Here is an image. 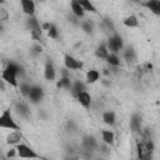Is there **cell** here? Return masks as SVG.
<instances>
[{
    "instance_id": "34",
    "label": "cell",
    "mask_w": 160,
    "mask_h": 160,
    "mask_svg": "<svg viewBox=\"0 0 160 160\" xmlns=\"http://www.w3.org/2000/svg\"><path fill=\"white\" fill-rule=\"evenodd\" d=\"M4 1H5V0H0V2H1V4H2V2H4Z\"/></svg>"
},
{
    "instance_id": "8",
    "label": "cell",
    "mask_w": 160,
    "mask_h": 160,
    "mask_svg": "<svg viewBox=\"0 0 160 160\" xmlns=\"http://www.w3.org/2000/svg\"><path fill=\"white\" fill-rule=\"evenodd\" d=\"M76 98H78L79 102H80L85 109H89V108H90V105H91V98H90V95H89L85 90L81 91V92H79V94L76 95Z\"/></svg>"
},
{
    "instance_id": "32",
    "label": "cell",
    "mask_w": 160,
    "mask_h": 160,
    "mask_svg": "<svg viewBox=\"0 0 160 160\" xmlns=\"http://www.w3.org/2000/svg\"><path fill=\"white\" fill-rule=\"evenodd\" d=\"M15 154H16V152H15V149H10V150L8 151V154H6V156H8V158H10V156H15Z\"/></svg>"
},
{
    "instance_id": "10",
    "label": "cell",
    "mask_w": 160,
    "mask_h": 160,
    "mask_svg": "<svg viewBox=\"0 0 160 160\" xmlns=\"http://www.w3.org/2000/svg\"><path fill=\"white\" fill-rule=\"evenodd\" d=\"M21 6H22V10L25 14L28 15H34L35 12V4L32 0H21Z\"/></svg>"
},
{
    "instance_id": "3",
    "label": "cell",
    "mask_w": 160,
    "mask_h": 160,
    "mask_svg": "<svg viewBox=\"0 0 160 160\" xmlns=\"http://www.w3.org/2000/svg\"><path fill=\"white\" fill-rule=\"evenodd\" d=\"M154 150V145L151 142V139L145 138L144 141L138 144V156L140 159H149L151 156V152Z\"/></svg>"
},
{
    "instance_id": "28",
    "label": "cell",
    "mask_w": 160,
    "mask_h": 160,
    "mask_svg": "<svg viewBox=\"0 0 160 160\" xmlns=\"http://www.w3.org/2000/svg\"><path fill=\"white\" fill-rule=\"evenodd\" d=\"M48 35L52 39H56L58 38V30H56V26L54 24H49V28H48Z\"/></svg>"
},
{
    "instance_id": "5",
    "label": "cell",
    "mask_w": 160,
    "mask_h": 160,
    "mask_svg": "<svg viewBox=\"0 0 160 160\" xmlns=\"http://www.w3.org/2000/svg\"><path fill=\"white\" fill-rule=\"evenodd\" d=\"M15 150L18 151V155H19L20 158H29V159H36V158H39L38 154H35V152H34L28 145H25V144H18V146H16Z\"/></svg>"
},
{
    "instance_id": "13",
    "label": "cell",
    "mask_w": 160,
    "mask_h": 160,
    "mask_svg": "<svg viewBox=\"0 0 160 160\" xmlns=\"http://www.w3.org/2000/svg\"><path fill=\"white\" fill-rule=\"evenodd\" d=\"M141 119H140V116L139 115H134L132 118H131V121H130V126H131V129L134 130V131H136V132H140L141 131Z\"/></svg>"
},
{
    "instance_id": "2",
    "label": "cell",
    "mask_w": 160,
    "mask_h": 160,
    "mask_svg": "<svg viewBox=\"0 0 160 160\" xmlns=\"http://www.w3.org/2000/svg\"><path fill=\"white\" fill-rule=\"evenodd\" d=\"M0 128L10 129V130H19V125L15 122L10 109L4 110V112L0 115Z\"/></svg>"
},
{
    "instance_id": "31",
    "label": "cell",
    "mask_w": 160,
    "mask_h": 160,
    "mask_svg": "<svg viewBox=\"0 0 160 160\" xmlns=\"http://www.w3.org/2000/svg\"><path fill=\"white\" fill-rule=\"evenodd\" d=\"M32 50H34L36 54H40V52L42 51V46H41V45H35V46L32 48Z\"/></svg>"
},
{
    "instance_id": "29",
    "label": "cell",
    "mask_w": 160,
    "mask_h": 160,
    "mask_svg": "<svg viewBox=\"0 0 160 160\" xmlns=\"http://www.w3.org/2000/svg\"><path fill=\"white\" fill-rule=\"evenodd\" d=\"M30 89H31V86L28 85V84H21V85H20V92H21L24 96H28V95H29Z\"/></svg>"
},
{
    "instance_id": "33",
    "label": "cell",
    "mask_w": 160,
    "mask_h": 160,
    "mask_svg": "<svg viewBox=\"0 0 160 160\" xmlns=\"http://www.w3.org/2000/svg\"><path fill=\"white\" fill-rule=\"evenodd\" d=\"M134 2H140V0H132Z\"/></svg>"
},
{
    "instance_id": "4",
    "label": "cell",
    "mask_w": 160,
    "mask_h": 160,
    "mask_svg": "<svg viewBox=\"0 0 160 160\" xmlns=\"http://www.w3.org/2000/svg\"><path fill=\"white\" fill-rule=\"evenodd\" d=\"M122 49V39L119 35H115L109 39L108 41V50H110L112 54L119 52Z\"/></svg>"
},
{
    "instance_id": "15",
    "label": "cell",
    "mask_w": 160,
    "mask_h": 160,
    "mask_svg": "<svg viewBox=\"0 0 160 160\" xmlns=\"http://www.w3.org/2000/svg\"><path fill=\"white\" fill-rule=\"evenodd\" d=\"M108 54H109V50H108V46H106L105 44L99 45V46L96 48V50H95V55H96L98 58H100V59H105V58L108 56Z\"/></svg>"
},
{
    "instance_id": "20",
    "label": "cell",
    "mask_w": 160,
    "mask_h": 160,
    "mask_svg": "<svg viewBox=\"0 0 160 160\" xmlns=\"http://www.w3.org/2000/svg\"><path fill=\"white\" fill-rule=\"evenodd\" d=\"M85 90V85L81 82V81H75L72 85H71V92H72V95H78L79 92H81V91H84Z\"/></svg>"
},
{
    "instance_id": "16",
    "label": "cell",
    "mask_w": 160,
    "mask_h": 160,
    "mask_svg": "<svg viewBox=\"0 0 160 160\" xmlns=\"http://www.w3.org/2000/svg\"><path fill=\"white\" fill-rule=\"evenodd\" d=\"M71 10H72L74 15H76L78 18H82L84 16V9L75 0H71Z\"/></svg>"
},
{
    "instance_id": "17",
    "label": "cell",
    "mask_w": 160,
    "mask_h": 160,
    "mask_svg": "<svg viewBox=\"0 0 160 160\" xmlns=\"http://www.w3.org/2000/svg\"><path fill=\"white\" fill-rule=\"evenodd\" d=\"M82 145H84L88 150H92V149L96 148V140H95L92 136H86V138H84V140H82Z\"/></svg>"
},
{
    "instance_id": "12",
    "label": "cell",
    "mask_w": 160,
    "mask_h": 160,
    "mask_svg": "<svg viewBox=\"0 0 160 160\" xmlns=\"http://www.w3.org/2000/svg\"><path fill=\"white\" fill-rule=\"evenodd\" d=\"M44 74H45V79L46 80H54L55 79V69H54V65L50 61H48L45 64Z\"/></svg>"
},
{
    "instance_id": "27",
    "label": "cell",
    "mask_w": 160,
    "mask_h": 160,
    "mask_svg": "<svg viewBox=\"0 0 160 160\" xmlns=\"http://www.w3.org/2000/svg\"><path fill=\"white\" fill-rule=\"evenodd\" d=\"M58 88H65V89H70L71 88V81L69 76H62L60 79V81H58Z\"/></svg>"
},
{
    "instance_id": "30",
    "label": "cell",
    "mask_w": 160,
    "mask_h": 160,
    "mask_svg": "<svg viewBox=\"0 0 160 160\" xmlns=\"http://www.w3.org/2000/svg\"><path fill=\"white\" fill-rule=\"evenodd\" d=\"M82 29H84L86 32H91L92 26H91V24H90V22H82Z\"/></svg>"
},
{
    "instance_id": "25",
    "label": "cell",
    "mask_w": 160,
    "mask_h": 160,
    "mask_svg": "<svg viewBox=\"0 0 160 160\" xmlns=\"http://www.w3.org/2000/svg\"><path fill=\"white\" fill-rule=\"evenodd\" d=\"M124 24H125V26H128V28H136L138 25H139V21H138V19L135 18V16H128L125 20H124Z\"/></svg>"
},
{
    "instance_id": "9",
    "label": "cell",
    "mask_w": 160,
    "mask_h": 160,
    "mask_svg": "<svg viewBox=\"0 0 160 160\" xmlns=\"http://www.w3.org/2000/svg\"><path fill=\"white\" fill-rule=\"evenodd\" d=\"M145 8L151 10L154 14L160 15V1L159 0H146L145 2H141Z\"/></svg>"
},
{
    "instance_id": "7",
    "label": "cell",
    "mask_w": 160,
    "mask_h": 160,
    "mask_svg": "<svg viewBox=\"0 0 160 160\" xmlns=\"http://www.w3.org/2000/svg\"><path fill=\"white\" fill-rule=\"evenodd\" d=\"M64 62L68 70H78L82 68V62L76 60L75 58H72L71 55H65L64 56Z\"/></svg>"
},
{
    "instance_id": "19",
    "label": "cell",
    "mask_w": 160,
    "mask_h": 160,
    "mask_svg": "<svg viewBox=\"0 0 160 160\" xmlns=\"http://www.w3.org/2000/svg\"><path fill=\"white\" fill-rule=\"evenodd\" d=\"M16 111L21 115V116H28L29 115V108H28V105L25 104V102H22V101H20V102H18L16 104Z\"/></svg>"
},
{
    "instance_id": "21",
    "label": "cell",
    "mask_w": 160,
    "mask_h": 160,
    "mask_svg": "<svg viewBox=\"0 0 160 160\" xmlns=\"http://www.w3.org/2000/svg\"><path fill=\"white\" fill-rule=\"evenodd\" d=\"M102 120L108 125H114L115 124V114L112 111H106L102 115Z\"/></svg>"
},
{
    "instance_id": "1",
    "label": "cell",
    "mask_w": 160,
    "mask_h": 160,
    "mask_svg": "<svg viewBox=\"0 0 160 160\" xmlns=\"http://www.w3.org/2000/svg\"><path fill=\"white\" fill-rule=\"evenodd\" d=\"M21 71V69L19 68V65L14 64V62H9L8 66L5 68V70L2 71V80H5L8 84H10L11 86H18V81H16V75Z\"/></svg>"
},
{
    "instance_id": "6",
    "label": "cell",
    "mask_w": 160,
    "mask_h": 160,
    "mask_svg": "<svg viewBox=\"0 0 160 160\" xmlns=\"http://www.w3.org/2000/svg\"><path fill=\"white\" fill-rule=\"evenodd\" d=\"M28 98L30 99L31 102L38 104V102H40L41 99L44 98V90H42L41 88H39V86H31Z\"/></svg>"
},
{
    "instance_id": "11",
    "label": "cell",
    "mask_w": 160,
    "mask_h": 160,
    "mask_svg": "<svg viewBox=\"0 0 160 160\" xmlns=\"http://www.w3.org/2000/svg\"><path fill=\"white\" fill-rule=\"evenodd\" d=\"M22 139V135L19 130H14L12 132H10L6 138V142L8 144H19Z\"/></svg>"
},
{
    "instance_id": "23",
    "label": "cell",
    "mask_w": 160,
    "mask_h": 160,
    "mask_svg": "<svg viewBox=\"0 0 160 160\" xmlns=\"http://www.w3.org/2000/svg\"><path fill=\"white\" fill-rule=\"evenodd\" d=\"M124 58H125V60L126 61H129V62H132L135 59H136V55H135V51H134V49L132 48H126V50L124 51Z\"/></svg>"
},
{
    "instance_id": "24",
    "label": "cell",
    "mask_w": 160,
    "mask_h": 160,
    "mask_svg": "<svg viewBox=\"0 0 160 160\" xmlns=\"http://www.w3.org/2000/svg\"><path fill=\"white\" fill-rule=\"evenodd\" d=\"M101 136H102V140L106 144H110L111 145L114 142V134L110 130H102L101 131Z\"/></svg>"
},
{
    "instance_id": "18",
    "label": "cell",
    "mask_w": 160,
    "mask_h": 160,
    "mask_svg": "<svg viewBox=\"0 0 160 160\" xmlns=\"http://www.w3.org/2000/svg\"><path fill=\"white\" fill-rule=\"evenodd\" d=\"M99 76H100L99 71H96V70H89L88 74H86V81L89 84H92V82H95V81L99 80Z\"/></svg>"
},
{
    "instance_id": "22",
    "label": "cell",
    "mask_w": 160,
    "mask_h": 160,
    "mask_svg": "<svg viewBox=\"0 0 160 160\" xmlns=\"http://www.w3.org/2000/svg\"><path fill=\"white\" fill-rule=\"evenodd\" d=\"M26 24H28V26H29V29H30V31L31 30H38V29H41V26H40V24H39V21L31 15L28 20H26Z\"/></svg>"
},
{
    "instance_id": "26",
    "label": "cell",
    "mask_w": 160,
    "mask_h": 160,
    "mask_svg": "<svg viewBox=\"0 0 160 160\" xmlns=\"http://www.w3.org/2000/svg\"><path fill=\"white\" fill-rule=\"evenodd\" d=\"M106 59V61L110 64V65H112V66H119L120 65V60H119V58L116 56V54H108V56L105 58Z\"/></svg>"
},
{
    "instance_id": "14",
    "label": "cell",
    "mask_w": 160,
    "mask_h": 160,
    "mask_svg": "<svg viewBox=\"0 0 160 160\" xmlns=\"http://www.w3.org/2000/svg\"><path fill=\"white\" fill-rule=\"evenodd\" d=\"M84 10H86V11H90V12H96V9H95V6L90 2V0H75Z\"/></svg>"
}]
</instances>
